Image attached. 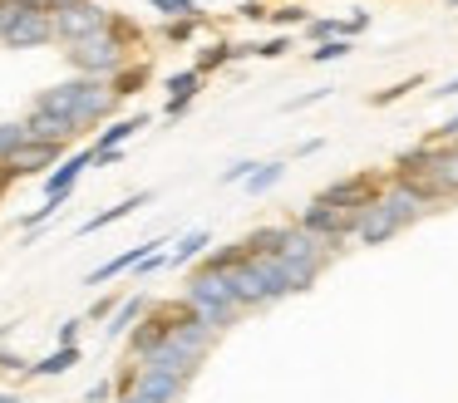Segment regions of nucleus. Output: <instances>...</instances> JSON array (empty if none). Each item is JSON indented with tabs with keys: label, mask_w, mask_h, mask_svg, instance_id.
Wrapping results in <instances>:
<instances>
[{
	"label": "nucleus",
	"mask_w": 458,
	"mask_h": 403,
	"mask_svg": "<svg viewBox=\"0 0 458 403\" xmlns=\"http://www.w3.org/2000/svg\"><path fill=\"white\" fill-rule=\"evenodd\" d=\"M30 143V133H25V123H0V163H11L21 147Z\"/></svg>",
	"instance_id": "cd10ccee"
},
{
	"label": "nucleus",
	"mask_w": 458,
	"mask_h": 403,
	"mask_svg": "<svg viewBox=\"0 0 458 403\" xmlns=\"http://www.w3.org/2000/svg\"><path fill=\"white\" fill-rule=\"evenodd\" d=\"M428 212H434V206H428L419 192H409V187L389 182L385 197H379L369 212H360L355 241H360V246H385V241H394L399 231H409V226H414L419 216H428Z\"/></svg>",
	"instance_id": "f257e3e1"
},
{
	"label": "nucleus",
	"mask_w": 458,
	"mask_h": 403,
	"mask_svg": "<svg viewBox=\"0 0 458 403\" xmlns=\"http://www.w3.org/2000/svg\"><path fill=\"white\" fill-rule=\"evenodd\" d=\"M232 295H237L242 310H267V305L286 300L291 285H286V275H281L276 256H247V261L232 271Z\"/></svg>",
	"instance_id": "7ed1b4c3"
},
{
	"label": "nucleus",
	"mask_w": 458,
	"mask_h": 403,
	"mask_svg": "<svg viewBox=\"0 0 458 403\" xmlns=\"http://www.w3.org/2000/svg\"><path fill=\"white\" fill-rule=\"evenodd\" d=\"M80 324H84V320H64V324H60V344H74V340H80Z\"/></svg>",
	"instance_id": "a19ab883"
},
{
	"label": "nucleus",
	"mask_w": 458,
	"mask_h": 403,
	"mask_svg": "<svg viewBox=\"0 0 458 403\" xmlns=\"http://www.w3.org/2000/svg\"><path fill=\"white\" fill-rule=\"evenodd\" d=\"M153 5H158L168 20H202L198 0H153Z\"/></svg>",
	"instance_id": "c756f323"
},
{
	"label": "nucleus",
	"mask_w": 458,
	"mask_h": 403,
	"mask_svg": "<svg viewBox=\"0 0 458 403\" xmlns=\"http://www.w3.org/2000/svg\"><path fill=\"white\" fill-rule=\"evenodd\" d=\"M182 305H188L192 315H202L212 330H227V324L242 315L237 295H232V275L227 271H208V265L192 271L188 290H182Z\"/></svg>",
	"instance_id": "20e7f679"
},
{
	"label": "nucleus",
	"mask_w": 458,
	"mask_h": 403,
	"mask_svg": "<svg viewBox=\"0 0 458 403\" xmlns=\"http://www.w3.org/2000/svg\"><path fill=\"white\" fill-rule=\"evenodd\" d=\"M428 182L438 187V197H444V202H458V143H434Z\"/></svg>",
	"instance_id": "9b49d317"
},
{
	"label": "nucleus",
	"mask_w": 458,
	"mask_h": 403,
	"mask_svg": "<svg viewBox=\"0 0 458 403\" xmlns=\"http://www.w3.org/2000/svg\"><path fill=\"white\" fill-rule=\"evenodd\" d=\"M330 88H310V94H301V98H286V113H296V108H310V104H320Z\"/></svg>",
	"instance_id": "c9c22d12"
},
{
	"label": "nucleus",
	"mask_w": 458,
	"mask_h": 403,
	"mask_svg": "<svg viewBox=\"0 0 458 403\" xmlns=\"http://www.w3.org/2000/svg\"><path fill=\"white\" fill-rule=\"evenodd\" d=\"M394 182L389 172H350V177H340V182H330V187H320V202L326 206H335V212H369V206L385 197V187Z\"/></svg>",
	"instance_id": "39448f33"
},
{
	"label": "nucleus",
	"mask_w": 458,
	"mask_h": 403,
	"mask_svg": "<svg viewBox=\"0 0 458 403\" xmlns=\"http://www.w3.org/2000/svg\"><path fill=\"white\" fill-rule=\"evenodd\" d=\"M212 340H217V330H212L202 315H188V320L178 324V330L168 334V340L158 344V349L143 359V369H168V374H182V379H192L198 374V364L208 359Z\"/></svg>",
	"instance_id": "f03ea898"
},
{
	"label": "nucleus",
	"mask_w": 458,
	"mask_h": 403,
	"mask_svg": "<svg viewBox=\"0 0 458 403\" xmlns=\"http://www.w3.org/2000/svg\"><path fill=\"white\" fill-rule=\"evenodd\" d=\"M242 20H271V0H247V5H237Z\"/></svg>",
	"instance_id": "473e14b6"
},
{
	"label": "nucleus",
	"mask_w": 458,
	"mask_h": 403,
	"mask_svg": "<svg viewBox=\"0 0 458 403\" xmlns=\"http://www.w3.org/2000/svg\"><path fill=\"white\" fill-rule=\"evenodd\" d=\"M232 59H237V45H227V39H217V45H208L198 55V74H212V69H222V64H232Z\"/></svg>",
	"instance_id": "393cba45"
},
{
	"label": "nucleus",
	"mask_w": 458,
	"mask_h": 403,
	"mask_svg": "<svg viewBox=\"0 0 458 403\" xmlns=\"http://www.w3.org/2000/svg\"><path fill=\"white\" fill-rule=\"evenodd\" d=\"M271 5H281V0H271Z\"/></svg>",
	"instance_id": "de8ad7c7"
},
{
	"label": "nucleus",
	"mask_w": 458,
	"mask_h": 403,
	"mask_svg": "<svg viewBox=\"0 0 458 403\" xmlns=\"http://www.w3.org/2000/svg\"><path fill=\"white\" fill-rule=\"evenodd\" d=\"M143 310H148V300H143V295H133V300H123L119 310H114V320H109V334H114V340H119V334H129L133 324L143 320Z\"/></svg>",
	"instance_id": "4be33fe9"
},
{
	"label": "nucleus",
	"mask_w": 458,
	"mask_h": 403,
	"mask_svg": "<svg viewBox=\"0 0 458 403\" xmlns=\"http://www.w3.org/2000/svg\"><path fill=\"white\" fill-rule=\"evenodd\" d=\"M271 25H281V29H306L310 25V15H306V5L301 0H281V5H271Z\"/></svg>",
	"instance_id": "a878e982"
},
{
	"label": "nucleus",
	"mask_w": 458,
	"mask_h": 403,
	"mask_svg": "<svg viewBox=\"0 0 458 403\" xmlns=\"http://www.w3.org/2000/svg\"><path fill=\"white\" fill-rule=\"evenodd\" d=\"M163 246H168V241H163V236H158V241H139V246H129V251H119V256H114V261H104V265H99V271H94V275H89V285H104V281H114V275H123V271H133V265H139V261H143V256H153V251H163Z\"/></svg>",
	"instance_id": "2eb2a0df"
},
{
	"label": "nucleus",
	"mask_w": 458,
	"mask_h": 403,
	"mask_svg": "<svg viewBox=\"0 0 458 403\" xmlns=\"http://www.w3.org/2000/svg\"><path fill=\"white\" fill-rule=\"evenodd\" d=\"M198 88H202V74H198V69H182V74H173V79H168V118H178L182 108L198 98Z\"/></svg>",
	"instance_id": "dca6fc26"
},
{
	"label": "nucleus",
	"mask_w": 458,
	"mask_h": 403,
	"mask_svg": "<svg viewBox=\"0 0 458 403\" xmlns=\"http://www.w3.org/2000/svg\"><path fill=\"white\" fill-rule=\"evenodd\" d=\"M251 172H257V163H232L227 172H222V187H232V182H247Z\"/></svg>",
	"instance_id": "72a5a7b5"
},
{
	"label": "nucleus",
	"mask_w": 458,
	"mask_h": 403,
	"mask_svg": "<svg viewBox=\"0 0 458 403\" xmlns=\"http://www.w3.org/2000/svg\"><path fill=\"white\" fill-rule=\"evenodd\" d=\"M139 84H148V64H123L119 74L109 79V88L119 98H129V94H139Z\"/></svg>",
	"instance_id": "b1692460"
},
{
	"label": "nucleus",
	"mask_w": 458,
	"mask_h": 403,
	"mask_svg": "<svg viewBox=\"0 0 458 403\" xmlns=\"http://www.w3.org/2000/svg\"><path fill=\"white\" fill-rule=\"evenodd\" d=\"M434 94H438V98H458V79H448V84L434 88Z\"/></svg>",
	"instance_id": "37998d69"
},
{
	"label": "nucleus",
	"mask_w": 458,
	"mask_h": 403,
	"mask_svg": "<svg viewBox=\"0 0 458 403\" xmlns=\"http://www.w3.org/2000/svg\"><path fill=\"white\" fill-rule=\"evenodd\" d=\"M109 399H114V383H109V379H104V383H94V389L84 393V403H109Z\"/></svg>",
	"instance_id": "58836bf2"
},
{
	"label": "nucleus",
	"mask_w": 458,
	"mask_h": 403,
	"mask_svg": "<svg viewBox=\"0 0 458 403\" xmlns=\"http://www.w3.org/2000/svg\"><path fill=\"white\" fill-rule=\"evenodd\" d=\"M365 25H369V10H355V15L345 20V35L355 39V35H360V29H365Z\"/></svg>",
	"instance_id": "ea45409f"
},
{
	"label": "nucleus",
	"mask_w": 458,
	"mask_h": 403,
	"mask_svg": "<svg viewBox=\"0 0 458 403\" xmlns=\"http://www.w3.org/2000/svg\"><path fill=\"white\" fill-rule=\"evenodd\" d=\"M55 39H64V45H80V39L99 35V29H109V10L94 5V0H70L64 10H55Z\"/></svg>",
	"instance_id": "0eeeda50"
},
{
	"label": "nucleus",
	"mask_w": 458,
	"mask_h": 403,
	"mask_svg": "<svg viewBox=\"0 0 458 403\" xmlns=\"http://www.w3.org/2000/svg\"><path fill=\"white\" fill-rule=\"evenodd\" d=\"M242 246H247V256H281V246H286V226H257V231L242 236Z\"/></svg>",
	"instance_id": "6ab92c4d"
},
{
	"label": "nucleus",
	"mask_w": 458,
	"mask_h": 403,
	"mask_svg": "<svg viewBox=\"0 0 458 403\" xmlns=\"http://www.w3.org/2000/svg\"><path fill=\"white\" fill-rule=\"evenodd\" d=\"M74 364H80V344H60L55 354H45L40 364H30L35 379H55V374H70Z\"/></svg>",
	"instance_id": "aec40b11"
},
{
	"label": "nucleus",
	"mask_w": 458,
	"mask_h": 403,
	"mask_svg": "<svg viewBox=\"0 0 458 403\" xmlns=\"http://www.w3.org/2000/svg\"><path fill=\"white\" fill-rule=\"evenodd\" d=\"M350 49H355V39H345V35H340V39H320V45L310 49L306 59H310V64H335V59H345Z\"/></svg>",
	"instance_id": "bb28decb"
},
{
	"label": "nucleus",
	"mask_w": 458,
	"mask_h": 403,
	"mask_svg": "<svg viewBox=\"0 0 458 403\" xmlns=\"http://www.w3.org/2000/svg\"><path fill=\"white\" fill-rule=\"evenodd\" d=\"M448 10H458V0H448Z\"/></svg>",
	"instance_id": "49530a36"
},
{
	"label": "nucleus",
	"mask_w": 458,
	"mask_h": 403,
	"mask_svg": "<svg viewBox=\"0 0 458 403\" xmlns=\"http://www.w3.org/2000/svg\"><path fill=\"white\" fill-rule=\"evenodd\" d=\"M70 0H21V10H35V15H55V10H64Z\"/></svg>",
	"instance_id": "f704fd0d"
},
{
	"label": "nucleus",
	"mask_w": 458,
	"mask_h": 403,
	"mask_svg": "<svg viewBox=\"0 0 458 403\" xmlns=\"http://www.w3.org/2000/svg\"><path fill=\"white\" fill-rule=\"evenodd\" d=\"M0 369H5V374H30V364H25L21 354H11V349H0Z\"/></svg>",
	"instance_id": "e433bc0d"
},
{
	"label": "nucleus",
	"mask_w": 458,
	"mask_h": 403,
	"mask_svg": "<svg viewBox=\"0 0 458 403\" xmlns=\"http://www.w3.org/2000/svg\"><path fill=\"white\" fill-rule=\"evenodd\" d=\"M409 88H419V79H404V84H394V88H379V94H369V104L385 108V104H394V98H404Z\"/></svg>",
	"instance_id": "7c9ffc66"
},
{
	"label": "nucleus",
	"mask_w": 458,
	"mask_h": 403,
	"mask_svg": "<svg viewBox=\"0 0 458 403\" xmlns=\"http://www.w3.org/2000/svg\"><path fill=\"white\" fill-rule=\"evenodd\" d=\"M286 177V163H257V172L247 177V192H271Z\"/></svg>",
	"instance_id": "c85d7f7f"
},
{
	"label": "nucleus",
	"mask_w": 458,
	"mask_h": 403,
	"mask_svg": "<svg viewBox=\"0 0 458 403\" xmlns=\"http://www.w3.org/2000/svg\"><path fill=\"white\" fill-rule=\"evenodd\" d=\"M434 143H458V113L448 118V123H438V128H434Z\"/></svg>",
	"instance_id": "4c0bfd02"
},
{
	"label": "nucleus",
	"mask_w": 458,
	"mask_h": 403,
	"mask_svg": "<svg viewBox=\"0 0 458 403\" xmlns=\"http://www.w3.org/2000/svg\"><path fill=\"white\" fill-rule=\"evenodd\" d=\"M60 153H64L60 143H25L21 153L11 157V163H0V187L11 182V177H35V172H45L50 163H60Z\"/></svg>",
	"instance_id": "1a4fd4ad"
},
{
	"label": "nucleus",
	"mask_w": 458,
	"mask_h": 403,
	"mask_svg": "<svg viewBox=\"0 0 458 403\" xmlns=\"http://www.w3.org/2000/svg\"><path fill=\"white\" fill-rule=\"evenodd\" d=\"M80 94H84V74H74V79H64V84L40 88L35 108H40V113H60V118H70V123H74V108H80Z\"/></svg>",
	"instance_id": "f8f14e48"
},
{
	"label": "nucleus",
	"mask_w": 458,
	"mask_h": 403,
	"mask_svg": "<svg viewBox=\"0 0 458 403\" xmlns=\"http://www.w3.org/2000/svg\"><path fill=\"white\" fill-rule=\"evenodd\" d=\"M25 133H30V143H70L80 128L70 123V118H60V113H40V108H30V118H25Z\"/></svg>",
	"instance_id": "4468645a"
},
{
	"label": "nucleus",
	"mask_w": 458,
	"mask_h": 403,
	"mask_svg": "<svg viewBox=\"0 0 458 403\" xmlns=\"http://www.w3.org/2000/svg\"><path fill=\"white\" fill-rule=\"evenodd\" d=\"M163 35H168L173 45H188V39L198 35V20H168V29H163Z\"/></svg>",
	"instance_id": "2f4dec72"
},
{
	"label": "nucleus",
	"mask_w": 458,
	"mask_h": 403,
	"mask_svg": "<svg viewBox=\"0 0 458 403\" xmlns=\"http://www.w3.org/2000/svg\"><path fill=\"white\" fill-rule=\"evenodd\" d=\"M192 379H182V374H168V369H139V383H133V393L148 403H178L182 389H188Z\"/></svg>",
	"instance_id": "9d476101"
},
{
	"label": "nucleus",
	"mask_w": 458,
	"mask_h": 403,
	"mask_svg": "<svg viewBox=\"0 0 458 403\" xmlns=\"http://www.w3.org/2000/svg\"><path fill=\"white\" fill-rule=\"evenodd\" d=\"M208 246H212V236H208V231H188V236H182V241L168 251V265H188V261H198V256L208 251Z\"/></svg>",
	"instance_id": "5701e85b"
},
{
	"label": "nucleus",
	"mask_w": 458,
	"mask_h": 403,
	"mask_svg": "<svg viewBox=\"0 0 458 403\" xmlns=\"http://www.w3.org/2000/svg\"><path fill=\"white\" fill-rule=\"evenodd\" d=\"M5 334H11V324H0V340H5Z\"/></svg>",
	"instance_id": "a18cd8bd"
},
{
	"label": "nucleus",
	"mask_w": 458,
	"mask_h": 403,
	"mask_svg": "<svg viewBox=\"0 0 458 403\" xmlns=\"http://www.w3.org/2000/svg\"><path fill=\"white\" fill-rule=\"evenodd\" d=\"M276 261H281V275H286L291 295L310 290V285L320 281V271H326V265H330V261H286V256H276Z\"/></svg>",
	"instance_id": "f3484780"
},
{
	"label": "nucleus",
	"mask_w": 458,
	"mask_h": 403,
	"mask_svg": "<svg viewBox=\"0 0 458 403\" xmlns=\"http://www.w3.org/2000/svg\"><path fill=\"white\" fill-rule=\"evenodd\" d=\"M109 315H114V300H99V305L89 310V320H109Z\"/></svg>",
	"instance_id": "79ce46f5"
},
{
	"label": "nucleus",
	"mask_w": 458,
	"mask_h": 403,
	"mask_svg": "<svg viewBox=\"0 0 458 403\" xmlns=\"http://www.w3.org/2000/svg\"><path fill=\"white\" fill-rule=\"evenodd\" d=\"M148 202H153V192H139V197H129V202H119V206H109V212L89 216V222L80 226V236H89V231H104V226L123 222V216H133V212H139V206H148Z\"/></svg>",
	"instance_id": "a211bd4d"
},
{
	"label": "nucleus",
	"mask_w": 458,
	"mask_h": 403,
	"mask_svg": "<svg viewBox=\"0 0 458 403\" xmlns=\"http://www.w3.org/2000/svg\"><path fill=\"white\" fill-rule=\"evenodd\" d=\"M139 128H148V113H139V118H119V123H109L99 138H94V147H99V153H104V147H119V143H129V138L139 133Z\"/></svg>",
	"instance_id": "412c9836"
},
{
	"label": "nucleus",
	"mask_w": 458,
	"mask_h": 403,
	"mask_svg": "<svg viewBox=\"0 0 458 403\" xmlns=\"http://www.w3.org/2000/svg\"><path fill=\"white\" fill-rule=\"evenodd\" d=\"M0 403H21V399H15V393H0Z\"/></svg>",
	"instance_id": "c03bdc74"
},
{
	"label": "nucleus",
	"mask_w": 458,
	"mask_h": 403,
	"mask_svg": "<svg viewBox=\"0 0 458 403\" xmlns=\"http://www.w3.org/2000/svg\"><path fill=\"white\" fill-rule=\"evenodd\" d=\"M64 55H70L74 74H84V79H114L123 64H129V49H123L119 39L109 35V29H99V35H89V39H80V45H70Z\"/></svg>",
	"instance_id": "423d86ee"
},
{
	"label": "nucleus",
	"mask_w": 458,
	"mask_h": 403,
	"mask_svg": "<svg viewBox=\"0 0 458 403\" xmlns=\"http://www.w3.org/2000/svg\"><path fill=\"white\" fill-rule=\"evenodd\" d=\"M5 49H40V45H55V20L50 15H35V10H21L15 25L0 35Z\"/></svg>",
	"instance_id": "6e6552de"
},
{
	"label": "nucleus",
	"mask_w": 458,
	"mask_h": 403,
	"mask_svg": "<svg viewBox=\"0 0 458 403\" xmlns=\"http://www.w3.org/2000/svg\"><path fill=\"white\" fill-rule=\"evenodd\" d=\"M94 163V147H84V153H74V157H64L60 167H55L50 177H45V202H64V197L74 192V182H80V172Z\"/></svg>",
	"instance_id": "ddd939ff"
}]
</instances>
